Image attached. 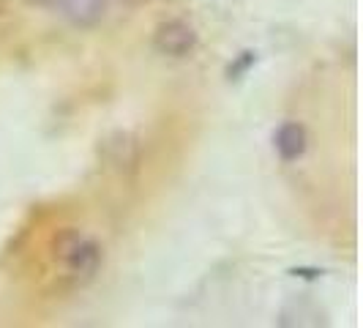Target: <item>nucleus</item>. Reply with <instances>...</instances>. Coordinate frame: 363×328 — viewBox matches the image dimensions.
I'll use <instances>...</instances> for the list:
<instances>
[{
  "label": "nucleus",
  "mask_w": 363,
  "mask_h": 328,
  "mask_svg": "<svg viewBox=\"0 0 363 328\" xmlns=\"http://www.w3.org/2000/svg\"><path fill=\"white\" fill-rule=\"evenodd\" d=\"M6 3H9V0H0V14L6 11Z\"/></svg>",
  "instance_id": "39448f33"
},
{
  "label": "nucleus",
  "mask_w": 363,
  "mask_h": 328,
  "mask_svg": "<svg viewBox=\"0 0 363 328\" xmlns=\"http://www.w3.org/2000/svg\"><path fill=\"white\" fill-rule=\"evenodd\" d=\"M150 44L164 58H189L197 50V31L183 19H164L153 28Z\"/></svg>",
  "instance_id": "f03ea898"
},
{
  "label": "nucleus",
  "mask_w": 363,
  "mask_h": 328,
  "mask_svg": "<svg viewBox=\"0 0 363 328\" xmlns=\"http://www.w3.org/2000/svg\"><path fill=\"white\" fill-rule=\"evenodd\" d=\"M101 244L93 236L66 227L52 238V263L57 276L72 285H88L101 268Z\"/></svg>",
  "instance_id": "f257e3e1"
},
{
  "label": "nucleus",
  "mask_w": 363,
  "mask_h": 328,
  "mask_svg": "<svg viewBox=\"0 0 363 328\" xmlns=\"http://www.w3.org/2000/svg\"><path fill=\"white\" fill-rule=\"evenodd\" d=\"M309 148V134L301 124H284L276 131V151L284 162H298Z\"/></svg>",
  "instance_id": "7ed1b4c3"
},
{
  "label": "nucleus",
  "mask_w": 363,
  "mask_h": 328,
  "mask_svg": "<svg viewBox=\"0 0 363 328\" xmlns=\"http://www.w3.org/2000/svg\"><path fill=\"white\" fill-rule=\"evenodd\" d=\"M28 6H33V9H50V11H66V6H69V0H25Z\"/></svg>",
  "instance_id": "20e7f679"
}]
</instances>
